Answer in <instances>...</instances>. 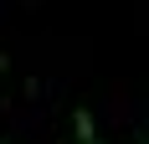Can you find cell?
I'll use <instances>...</instances> for the list:
<instances>
[{
  "mask_svg": "<svg viewBox=\"0 0 149 144\" xmlns=\"http://www.w3.org/2000/svg\"><path fill=\"white\" fill-rule=\"evenodd\" d=\"M139 144H149V139H144V134H139Z\"/></svg>",
  "mask_w": 149,
  "mask_h": 144,
  "instance_id": "cell-2",
  "label": "cell"
},
{
  "mask_svg": "<svg viewBox=\"0 0 149 144\" xmlns=\"http://www.w3.org/2000/svg\"><path fill=\"white\" fill-rule=\"evenodd\" d=\"M72 134H77V144H103V134H98V124H93L88 108H77V113H72Z\"/></svg>",
  "mask_w": 149,
  "mask_h": 144,
  "instance_id": "cell-1",
  "label": "cell"
}]
</instances>
